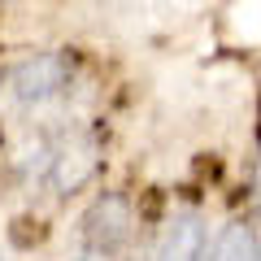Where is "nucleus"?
Masks as SVG:
<instances>
[{"mask_svg":"<svg viewBox=\"0 0 261 261\" xmlns=\"http://www.w3.org/2000/svg\"><path fill=\"white\" fill-rule=\"evenodd\" d=\"M74 83V57L70 53H35L13 61L5 74H0V87L5 96L18 105H44L53 96H61L65 87Z\"/></svg>","mask_w":261,"mask_h":261,"instance_id":"obj_1","label":"nucleus"},{"mask_svg":"<svg viewBox=\"0 0 261 261\" xmlns=\"http://www.w3.org/2000/svg\"><path fill=\"white\" fill-rule=\"evenodd\" d=\"M92 174H96V144L74 140V144H65V148H53V161H48L44 178L57 192H79Z\"/></svg>","mask_w":261,"mask_h":261,"instance_id":"obj_3","label":"nucleus"},{"mask_svg":"<svg viewBox=\"0 0 261 261\" xmlns=\"http://www.w3.org/2000/svg\"><path fill=\"white\" fill-rule=\"evenodd\" d=\"M200 252H205V226L196 214H183L170 222L166 240L157 248V261H200Z\"/></svg>","mask_w":261,"mask_h":261,"instance_id":"obj_4","label":"nucleus"},{"mask_svg":"<svg viewBox=\"0 0 261 261\" xmlns=\"http://www.w3.org/2000/svg\"><path fill=\"white\" fill-rule=\"evenodd\" d=\"M257 200H261V157H257Z\"/></svg>","mask_w":261,"mask_h":261,"instance_id":"obj_6","label":"nucleus"},{"mask_svg":"<svg viewBox=\"0 0 261 261\" xmlns=\"http://www.w3.org/2000/svg\"><path fill=\"white\" fill-rule=\"evenodd\" d=\"M200 261H261V248H257V235L252 226L244 222H226L214 240L205 244Z\"/></svg>","mask_w":261,"mask_h":261,"instance_id":"obj_5","label":"nucleus"},{"mask_svg":"<svg viewBox=\"0 0 261 261\" xmlns=\"http://www.w3.org/2000/svg\"><path fill=\"white\" fill-rule=\"evenodd\" d=\"M130 226H135L130 200L122 192H100L83 214V244L96 257H113L130 244Z\"/></svg>","mask_w":261,"mask_h":261,"instance_id":"obj_2","label":"nucleus"}]
</instances>
